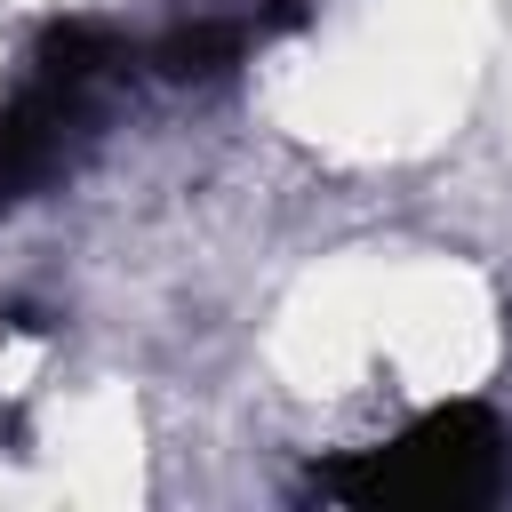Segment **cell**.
I'll list each match as a JSON object with an SVG mask.
<instances>
[{
  "label": "cell",
  "instance_id": "obj_1",
  "mask_svg": "<svg viewBox=\"0 0 512 512\" xmlns=\"http://www.w3.org/2000/svg\"><path fill=\"white\" fill-rule=\"evenodd\" d=\"M504 488H512V432L480 400L432 408L392 448L312 472V496L360 504V512H472V504H496Z\"/></svg>",
  "mask_w": 512,
  "mask_h": 512
},
{
  "label": "cell",
  "instance_id": "obj_3",
  "mask_svg": "<svg viewBox=\"0 0 512 512\" xmlns=\"http://www.w3.org/2000/svg\"><path fill=\"white\" fill-rule=\"evenodd\" d=\"M272 24H296V8H272V16H200V24H176L160 48H152V64L168 72V80H208V72H224L232 56H248Z\"/></svg>",
  "mask_w": 512,
  "mask_h": 512
},
{
  "label": "cell",
  "instance_id": "obj_2",
  "mask_svg": "<svg viewBox=\"0 0 512 512\" xmlns=\"http://www.w3.org/2000/svg\"><path fill=\"white\" fill-rule=\"evenodd\" d=\"M88 96H96L88 80L32 64V88L16 104H0V200H24L32 184H48L64 168V144L88 120Z\"/></svg>",
  "mask_w": 512,
  "mask_h": 512
}]
</instances>
